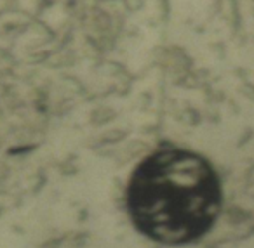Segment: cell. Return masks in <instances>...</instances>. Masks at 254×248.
Here are the masks:
<instances>
[{
	"label": "cell",
	"instance_id": "cell-1",
	"mask_svg": "<svg viewBox=\"0 0 254 248\" xmlns=\"http://www.w3.org/2000/svg\"><path fill=\"white\" fill-rule=\"evenodd\" d=\"M218 174L202 154L164 148L134 168L126 191L132 224L162 245H187L209 233L221 212Z\"/></svg>",
	"mask_w": 254,
	"mask_h": 248
}]
</instances>
